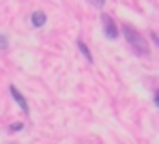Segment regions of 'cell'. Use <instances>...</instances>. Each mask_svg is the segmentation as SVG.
I'll return each instance as SVG.
<instances>
[{
  "label": "cell",
  "mask_w": 159,
  "mask_h": 144,
  "mask_svg": "<svg viewBox=\"0 0 159 144\" xmlns=\"http://www.w3.org/2000/svg\"><path fill=\"white\" fill-rule=\"evenodd\" d=\"M123 34H125V39H127V43L131 45L133 50L138 52V54H148V45H146V39L138 32V30H133L131 26H123Z\"/></svg>",
  "instance_id": "cell-1"
},
{
  "label": "cell",
  "mask_w": 159,
  "mask_h": 144,
  "mask_svg": "<svg viewBox=\"0 0 159 144\" xmlns=\"http://www.w3.org/2000/svg\"><path fill=\"white\" fill-rule=\"evenodd\" d=\"M101 24H103V32H106L107 39H116L118 37V30H116V24L110 15H101Z\"/></svg>",
  "instance_id": "cell-2"
},
{
  "label": "cell",
  "mask_w": 159,
  "mask_h": 144,
  "mask_svg": "<svg viewBox=\"0 0 159 144\" xmlns=\"http://www.w3.org/2000/svg\"><path fill=\"white\" fill-rule=\"evenodd\" d=\"M9 92H11V97L15 99V103L22 108V112H24V114H30V108H28V103H26V99H24V95H22V92H20L15 86H9Z\"/></svg>",
  "instance_id": "cell-3"
},
{
  "label": "cell",
  "mask_w": 159,
  "mask_h": 144,
  "mask_svg": "<svg viewBox=\"0 0 159 144\" xmlns=\"http://www.w3.org/2000/svg\"><path fill=\"white\" fill-rule=\"evenodd\" d=\"M45 20H48V17H45V13H43V11H34V13H32V17H30V22H32V26H34V28H41V26L45 24Z\"/></svg>",
  "instance_id": "cell-4"
},
{
  "label": "cell",
  "mask_w": 159,
  "mask_h": 144,
  "mask_svg": "<svg viewBox=\"0 0 159 144\" xmlns=\"http://www.w3.org/2000/svg\"><path fill=\"white\" fill-rule=\"evenodd\" d=\"M78 50L82 52V54H84V58H86L88 62H93V54H90V50L86 47V43H84L82 39H78Z\"/></svg>",
  "instance_id": "cell-5"
},
{
  "label": "cell",
  "mask_w": 159,
  "mask_h": 144,
  "mask_svg": "<svg viewBox=\"0 0 159 144\" xmlns=\"http://www.w3.org/2000/svg\"><path fill=\"white\" fill-rule=\"evenodd\" d=\"M7 45H9V39H7L4 34H0V50H4Z\"/></svg>",
  "instance_id": "cell-6"
},
{
  "label": "cell",
  "mask_w": 159,
  "mask_h": 144,
  "mask_svg": "<svg viewBox=\"0 0 159 144\" xmlns=\"http://www.w3.org/2000/svg\"><path fill=\"white\" fill-rule=\"evenodd\" d=\"M88 2H90V4H93V7H97V9H101V7H103V2H106V0H88Z\"/></svg>",
  "instance_id": "cell-7"
},
{
  "label": "cell",
  "mask_w": 159,
  "mask_h": 144,
  "mask_svg": "<svg viewBox=\"0 0 159 144\" xmlns=\"http://www.w3.org/2000/svg\"><path fill=\"white\" fill-rule=\"evenodd\" d=\"M9 129H11V131H20V129H22V123H13Z\"/></svg>",
  "instance_id": "cell-8"
},
{
  "label": "cell",
  "mask_w": 159,
  "mask_h": 144,
  "mask_svg": "<svg viewBox=\"0 0 159 144\" xmlns=\"http://www.w3.org/2000/svg\"><path fill=\"white\" fill-rule=\"evenodd\" d=\"M151 39H153L155 45H159V34H157V32H151Z\"/></svg>",
  "instance_id": "cell-9"
},
{
  "label": "cell",
  "mask_w": 159,
  "mask_h": 144,
  "mask_svg": "<svg viewBox=\"0 0 159 144\" xmlns=\"http://www.w3.org/2000/svg\"><path fill=\"white\" fill-rule=\"evenodd\" d=\"M155 106H157V108H159V90H157V92H155Z\"/></svg>",
  "instance_id": "cell-10"
}]
</instances>
